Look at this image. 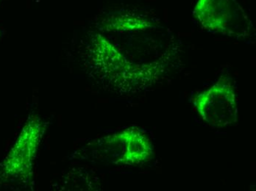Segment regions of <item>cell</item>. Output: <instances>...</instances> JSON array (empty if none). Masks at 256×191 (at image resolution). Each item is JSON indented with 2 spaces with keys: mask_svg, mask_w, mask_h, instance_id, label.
Wrapping results in <instances>:
<instances>
[{
  "mask_svg": "<svg viewBox=\"0 0 256 191\" xmlns=\"http://www.w3.org/2000/svg\"><path fill=\"white\" fill-rule=\"evenodd\" d=\"M193 104L201 119L214 128H224L238 122L236 92L230 77L222 76L195 96Z\"/></svg>",
  "mask_w": 256,
  "mask_h": 191,
  "instance_id": "obj_1",
  "label": "cell"
},
{
  "mask_svg": "<svg viewBox=\"0 0 256 191\" xmlns=\"http://www.w3.org/2000/svg\"><path fill=\"white\" fill-rule=\"evenodd\" d=\"M193 15L205 29L228 36H246L252 28L236 0H198Z\"/></svg>",
  "mask_w": 256,
  "mask_h": 191,
  "instance_id": "obj_2",
  "label": "cell"
},
{
  "mask_svg": "<svg viewBox=\"0 0 256 191\" xmlns=\"http://www.w3.org/2000/svg\"><path fill=\"white\" fill-rule=\"evenodd\" d=\"M44 130V123L39 116H30L3 162L2 171L6 175L26 180L32 177L34 161Z\"/></svg>",
  "mask_w": 256,
  "mask_h": 191,
  "instance_id": "obj_3",
  "label": "cell"
},
{
  "mask_svg": "<svg viewBox=\"0 0 256 191\" xmlns=\"http://www.w3.org/2000/svg\"><path fill=\"white\" fill-rule=\"evenodd\" d=\"M104 144L120 149L115 164L135 166L150 161L154 147L150 140L138 127H131L104 138Z\"/></svg>",
  "mask_w": 256,
  "mask_h": 191,
  "instance_id": "obj_4",
  "label": "cell"
},
{
  "mask_svg": "<svg viewBox=\"0 0 256 191\" xmlns=\"http://www.w3.org/2000/svg\"><path fill=\"white\" fill-rule=\"evenodd\" d=\"M152 26V23L144 18L122 15L113 18L112 22L108 24L107 29L109 31L145 30Z\"/></svg>",
  "mask_w": 256,
  "mask_h": 191,
  "instance_id": "obj_5",
  "label": "cell"
},
{
  "mask_svg": "<svg viewBox=\"0 0 256 191\" xmlns=\"http://www.w3.org/2000/svg\"><path fill=\"white\" fill-rule=\"evenodd\" d=\"M2 32L0 31V35H1Z\"/></svg>",
  "mask_w": 256,
  "mask_h": 191,
  "instance_id": "obj_6",
  "label": "cell"
}]
</instances>
